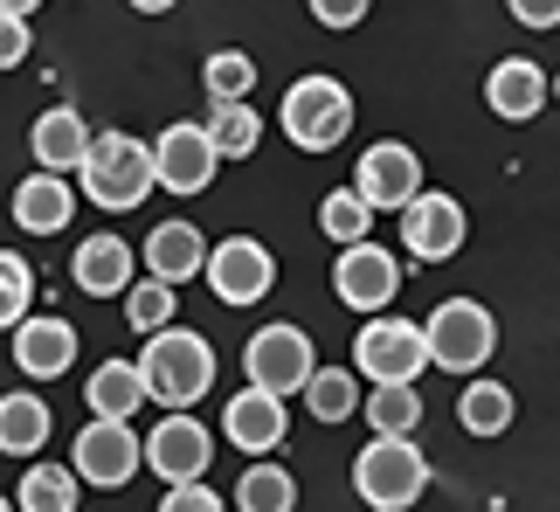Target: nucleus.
<instances>
[{
  "mask_svg": "<svg viewBox=\"0 0 560 512\" xmlns=\"http://www.w3.org/2000/svg\"><path fill=\"white\" fill-rule=\"evenodd\" d=\"M360 402H368V395H360V374H353V368H318L312 388H305V409H312L318 422H347Z\"/></svg>",
  "mask_w": 560,
  "mask_h": 512,
  "instance_id": "7c9ffc66",
  "label": "nucleus"
},
{
  "mask_svg": "<svg viewBox=\"0 0 560 512\" xmlns=\"http://www.w3.org/2000/svg\"><path fill=\"white\" fill-rule=\"evenodd\" d=\"M83 402H91V416L132 422L145 402H153V388H145L139 360H104V368H91V381H83Z\"/></svg>",
  "mask_w": 560,
  "mask_h": 512,
  "instance_id": "4be33fe9",
  "label": "nucleus"
},
{
  "mask_svg": "<svg viewBox=\"0 0 560 512\" xmlns=\"http://www.w3.org/2000/svg\"><path fill=\"white\" fill-rule=\"evenodd\" d=\"M201 83H208L214 104H249V91H256V56L249 49H214L201 62Z\"/></svg>",
  "mask_w": 560,
  "mask_h": 512,
  "instance_id": "2f4dec72",
  "label": "nucleus"
},
{
  "mask_svg": "<svg viewBox=\"0 0 560 512\" xmlns=\"http://www.w3.org/2000/svg\"><path fill=\"white\" fill-rule=\"evenodd\" d=\"M145 464V437L132 422H112V416H91L70 443V472L91 485V492H118V485H132Z\"/></svg>",
  "mask_w": 560,
  "mask_h": 512,
  "instance_id": "6e6552de",
  "label": "nucleus"
},
{
  "mask_svg": "<svg viewBox=\"0 0 560 512\" xmlns=\"http://www.w3.org/2000/svg\"><path fill=\"white\" fill-rule=\"evenodd\" d=\"M8 353H14V368L28 374V381H62V374L77 368V326H70V318H56V312H28L8 333Z\"/></svg>",
  "mask_w": 560,
  "mask_h": 512,
  "instance_id": "2eb2a0df",
  "label": "nucleus"
},
{
  "mask_svg": "<svg viewBox=\"0 0 560 512\" xmlns=\"http://www.w3.org/2000/svg\"><path fill=\"white\" fill-rule=\"evenodd\" d=\"M139 374L160 409H194L214 388V347L194 326H166L153 339H139Z\"/></svg>",
  "mask_w": 560,
  "mask_h": 512,
  "instance_id": "f257e3e1",
  "label": "nucleus"
},
{
  "mask_svg": "<svg viewBox=\"0 0 560 512\" xmlns=\"http://www.w3.org/2000/svg\"><path fill=\"white\" fill-rule=\"evenodd\" d=\"M153 187H160L153 146L139 132H97L91 160H83V201H97L104 216H125V208H139Z\"/></svg>",
  "mask_w": 560,
  "mask_h": 512,
  "instance_id": "f03ea898",
  "label": "nucleus"
},
{
  "mask_svg": "<svg viewBox=\"0 0 560 512\" xmlns=\"http://www.w3.org/2000/svg\"><path fill=\"white\" fill-rule=\"evenodd\" d=\"M298 505V478L284 472V464L256 457L243 478H235V512H291Z\"/></svg>",
  "mask_w": 560,
  "mask_h": 512,
  "instance_id": "a878e982",
  "label": "nucleus"
},
{
  "mask_svg": "<svg viewBox=\"0 0 560 512\" xmlns=\"http://www.w3.org/2000/svg\"><path fill=\"white\" fill-rule=\"evenodd\" d=\"M520 28H560V0H505Z\"/></svg>",
  "mask_w": 560,
  "mask_h": 512,
  "instance_id": "e433bc0d",
  "label": "nucleus"
},
{
  "mask_svg": "<svg viewBox=\"0 0 560 512\" xmlns=\"http://www.w3.org/2000/svg\"><path fill=\"white\" fill-rule=\"evenodd\" d=\"M360 416L374 422V437H416L422 430V395L416 388H368Z\"/></svg>",
  "mask_w": 560,
  "mask_h": 512,
  "instance_id": "c756f323",
  "label": "nucleus"
},
{
  "mask_svg": "<svg viewBox=\"0 0 560 512\" xmlns=\"http://www.w3.org/2000/svg\"><path fill=\"white\" fill-rule=\"evenodd\" d=\"M208 464H214V437L194 409H166L145 430V472H160L166 485H201Z\"/></svg>",
  "mask_w": 560,
  "mask_h": 512,
  "instance_id": "1a4fd4ad",
  "label": "nucleus"
},
{
  "mask_svg": "<svg viewBox=\"0 0 560 512\" xmlns=\"http://www.w3.org/2000/svg\"><path fill=\"white\" fill-rule=\"evenodd\" d=\"M160 512H229V499H222V492H208V478H201V485H166Z\"/></svg>",
  "mask_w": 560,
  "mask_h": 512,
  "instance_id": "f704fd0d",
  "label": "nucleus"
},
{
  "mask_svg": "<svg viewBox=\"0 0 560 512\" xmlns=\"http://www.w3.org/2000/svg\"><path fill=\"white\" fill-rule=\"evenodd\" d=\"M353 492L374 512H408L429 492V457L416 451V437H374L353 457Z\"/></svg>",
  "mask_w": 560,
  "mask_h": 512,
  "instance_id": "20e7f679",
  "label": "nucleus"
},
{
  "mask_svg": "<svg viewBox=\"0 0 560 512\" xmlns=\"http://www.w3.org/2000/svg\"><path fill=\"white\" fill-rule=\"evenodd\" d=\"M277 125H284V139L298 153H332V146L353 132V91L339 77H298L284 91Z\"/></svg>",
  "mask_w": 560,
  "mask_h": 512,
  "instance_id": "39448f33",
  "label": "nucleus"
},
{
  "mask_svg": "<svg viewBox=\"0 0 560 512\" xmlns=\"http://www.w3.org/2000/svg\"><path fill=\"white\" fill-rule=\"evenodd\" d=\"M318 229H326L339 249H353V243L374 236V208L360 201V187H332V195L318 201Z\"/></svg>",
  "mask_w": 560,
  "mask_h": 512,
  "instance_id": "cd10ccee",
  "label": "nucleus"
},
{
  "mask_svg": "<svg viewBox=\"0 0 560 512\" xmlns=\"http://www.w3.org/2000/svg\"><path fill=\"white\" fill-rule=\"evenodd\" d=\"M457 422H464V437H505L512 430V388L470 374L464 395H457Z\"/></svg>",
  "mask_w": 560,
  "mask_h": 512,
  "instance_id": "b1692460",
  "label": "nucleus"
},
{
  "mask_svg": "<svg viewBox=\"0 0 560 512\" xmlns=\"http://www.w3.org/2000/svg\"><path fill=\"white\" fill-rule=\"evenodd\" d=\"M305 8H312V21H318V28L347 35V28H360V21L374 14V0H305Z\"/></svg>",
  "mask_w": 560,
  "mask_h": 512,
  "instance_id": "72a5a7b5",
  "label": "nucleus"
},
{
  "mask_svg": "<svg viewBox=\"0 0 560 512\" xmlns=\"http://www.w3.org/2000/svg\"><path fill=\"white\" fill-rule=\"evenodd\" d=\"M208 256L214 243L201 236L194 222H160L153 236H145V277H160V284H194V277H208Z\"/></svg>",
  "mask_w": 560,
  "mask_h": 512,
  "instance_id": "412c9836",
  "label": "nucleus"
},
{
  "mask_svg": "<svg viewBox=\"0 0 560 512\" xmlns=\"http://www.w3.org/2000/svg\"><path fill=\"white\" fill-rule=\"evenodd\" d=\"M208 139L222 160H249L256 146H264V118H256V104H214L208 112Z\"/></svg>",
  "mask_w": 560,
  "mask_h": 512,
  "instance_id": "bb28decb",
  "label": "nucleus"
},
{
  "mask_svg": "<svg viewBox=\"0 0 560 512\" xmlns=\"http://www.w3.org/2000/svg\"><path fill=\"white\" fill-rule=\"evenodd\" d=\"M347 187H360V201H368L374 216H381V208H395V216H401V208L422 195V160H416V146H401V139L368 146Z\"/></svg>",
  "mask_w": 560,
  "mask_h": 512,
  "instance_id": "f8f14e48",
  "label": "nucleus"
},
{
  "mask_svg": "<svg viewBox=\"0 0 560 512\" xmlns=\"http://www.w3.org/2000/svg\"><path fill=\"white\" fill-rule=\"evenodd\" d=\"M14 229L21 236H62V229L77 222V187H70V174H35L14 187Z\"/></svg>",
  "mask_w": 560,
  "mask_h": 512,
  "instance_id": "6ab92c4d",
  "label": "nucleus"
},
{
  "mask_svg": "<svg viewBox=\"0 0 560 512\" xmlns=\"http://www.w3.org/2000/svg\"><path fill=\"white\" fill-rule=\"evenodd\" d=\"M312 374H318V353H312V333L305 326H264V333H249V347H243V381L249 388H264V395H305L312 388Z\"/></svg>",
  "mask_w": 560,
  "mask_h": 512,
  "instance_id": "0eeeda50",
  "label": "nucleus"
},
{
  "mask_svg": "<svg viewBox=\"0 0 560 512\" xmlns=\"http://www.w3.org/2000/svg\"><path fill=\"white\" fill-rule=\"evenodd\" d=\"M422 368H436V360H429V339H422L416 318L381 312V318L360 326V339H353V374L368 381V388H416Z\"/></svg>",
  "mask_w": 560,
  "mask_h": 512,
  "instance_id": "7ed1b4c3",
  "label": "nucleus"
},
{
  "mask_svg": "<svg viewBox=\"0 0 560 512\" xmlns=\"http://www.w3.org/2000/svg\"><path fill=\"white\" fill-rule=\"evenodd\" d=\"M132 14H166V8H180V0H125Z\"/></svg>",
  "mask_w": 560,
  "mask_h": 512,
  "instance_id": "4c0bfd02",
  "label": "nucleus"
},
{
  "mask_svg": "<svg viewBox=\"0 0 560 512\" xmlns=\"http://www.w3.org/2000/svg\"><path fill=\"white\" fill-rule=\"evenodd\" d=\"M77 472L70 464H28L21 472V485H14V505L21 512H77Z\"/></svg>",
  "mask_w": 560,
  "mask_h": 512,
  "instance_id": "393cba45",
  "label": "nucleus"
},
{
  "mask_svg": "<svg viewBox=\"0 0 560 512\" xmlns=\"http://www.w3.org/2000/svg\"><path fill=\"white\" fill-rule=\"evenodd\" d=\"M91 146H97V125L83 112H70V104H56V112H42L28 125V153H35L42 174H83Z\"/></svg>",
  "mask_w": 560,
  "mask_h": 512,
  "instance_id": "f3484780",
  "label": "nucleus"
},
{
  "mask_svg": "<svg viewBox=\"0 0 560 512\" xmlns=\"http://www.w3.org/2000/svg\"><path fill=\"white\" fill-rule=\"evenodd\" d=\"M28 298H35V270L21 249H0V333H14L28 318Z\"/></svg>",
  "mask_w": 560,
  "mask_h": 512,
  "instance_id": "473e14b6",
  "label": "nucleus"
},
{
  "mask_svg": "<svg viewBox=\"0 0 560 512\" xmlns=\"http://www.w3.org/2000/svg\"><path fill=\"white\" fill-rule=\"evenodd\" d=\"M28 49H35V28L21 14H0V70H21Z\"/></svg>",
  "mask_w": 560,
  "mask_h": 512,
  "instance_id": "c9c22d12",
  "label": "nucleus"
},
{
  "mask_svg": "<svg viewBox=\"0 0 560 512\" xmlns=\"http://www.w3.org/2000/svg\"><path fill=\"white\" fill-rule=\"evenodd\" d=\"M553 97H560V70H553Z\"/></svg>",
  "mask_w": 560,
  "mask_h": 512,
  "instance_id": "a19ab883",
  "label": "nucleus"
},
{
  "mask_svg": "<svg viewBox=\"0 0 560 512\" xmlns=\"http://www.w3.org/2000/svg\"><path fill=\"white\" fill-rule=\"evenodd\" d=\"M153 166H160V187L166 195H201V187H214V166H222V153H214V139H208V125H166V132L153 139Z\"/></svg>",
  "mask_w": 560,
  "mask_h": 512,
  "instance_id": "ddd939ff",
  "label": "nucleus"
},
{
  "mask_svg": "<svg viewBox=\"0 0 560 512\" xmlns=\"http://www.w3.org/2000/svg\"><path fill=\"white\" fill-rule=\"evenodd\" d=\"M332 291H339V305L381 318L401 291V264L381 243H353V249H339V264H332Z\"/></svg>",
  "mask_w": 560,
  "mask_h": 512,
  "instance_id": "4468645a",
  "label": "nucleus"
},
{
  "mask_svg": "<svg viewBox=\"0 0 560 512\" xmlns=\"http://www.w3.org/2000/svg\"><path fill=\"white\" fill-rule=\"evenodd\" d=\"M284 430H291V409L277 395L249 388V381H243V395H235V402H222V437L243 457H270L277 443H284Z\"/></svg>",
  "mask_w": 560,
  "mask_h": 512,
  "instance_id": "a211bd4d",
  "label": "nucleus"
},
{
  "mask_svg": "<svg viewBox=\"0 0 560 512\" xmlns=\"http://www.w3.org/2000/svg\"><path fill=\"white\" fill-rule=\"evenodd\" d=\"M35 8H42V0H0V14H21V21H28Z\"/></svg>",
  "mask_w": 560,
  "mask_h": 512,
  "instance_id": "58836bf2",
  "label": "nucleus"
},
{
  "mask_svg": "<svg viewBox=\"0 0 560 512\" xmlns=\"http://www.w3.org/2000/svg\"><path fill=\"white\" fill-rule=\"evenodd\" d=\"M422 339H429V360L443 374H478L491 353H499V318H491L478 298H443L436 312L422 318Z\"/></svg>",
  "mask_w": 560,
  "mask_h": 512,
  "instance_id": "423d86ee",
  "label": "nucleus"
},
{
  "mask_svg": "<svg viewBox=\"0 0 560 512\" xmlns=\"http://www.w3.org/2000/svg\"><path fill=\"white\" fill-rule=\"evenodd\" d=\"M174 305H180L174 284H160V277H139V284L125 291V326H132L139 339H153V333L174 326Z\"/></svg>",
  "mask_w": 560,
  "mask_h": 512,
  "instance_id": "c85d7f7f",
  "label": "nucleus"
},
{
  "mask_svg": "<svg viewBox=\"0 0 560 512\" xmlns=\"http://www.w3.org/2000/svg\"><path fill=\"white\" fill-rule=\"evenodd\" d=\"M464 236H470V216H464L457 195L422 187V195L401 208V249L416 256V264H450V256L464 249Z\"/></svg>",
  "mask_w": 560,
  "mask_h": 512,
  "instance_id": "9d476101",
  "label": "nucleus"
},
{
  "mask_svg": "<svg viewBox=\"0 0 560 512\" xmlns=\"http://www.w3.org/2000/svg\"><path fill=\"white\" fill-rule=\"evenodd\" d=\"M70 284L83 298H125L139 284V256L125 236H112V229H97V236H83L70 249Z\"/></svg>",
  "mask_w": 560,
  "mask_h": 512,
  "instance_id": "dca6fc26",
  "label": "nucleus"
},
{
  "mask_svg": "<svg viewBox=\"0 0 560 512\" xmlns=\"http://www.w3.org/2000/svg\"><path fill=\"white\" fill-rule=\"evenodd\" d=\"M208 291L222 298V305H264L277 291V256L256 236H222L208 256Z\"/></svg>",
  "mask_w": 560,
  "mask_h": 512,
  "instance_id": "9b49d317",
  "label": "nucleus"
},
{
  "mask_svg": "<svg viewBox=\"0 0 560 512\" xmlns=\"http://www.w3.org/2000/svg\"><path fill=\"white\" fill-rule=\"evenodd\" d=\"M553 97V83L547 70L533 56H505V62H491V77H485V104L499 112L505 125H526V118H540V104Z\"/></svg>",
  "mask_w": 560,
  "mask_h": 512,
  "instance_id": "aec40b11",
  "label": "nucleus"
},
{
  "mask_svg": "<svg viewBox=\"0 0 560 512\" xmlns=\"http://www.w3.org/2000/svg\"><path fill=\"white\" fill-rule=\"evenodd\" d=\"M0 512H21V505H14V499H8V492H0Z\"/></svg>",
  "mask_w": 560,
  "mask_h": 512,
  "instance_id": "ea45409f",
  "label": "nucleus"
},
{
  "mask_svg": "<svg viewBox=\"0 0 560 512\" xmlns=\"http://www.w3.org/2000/svg\"><path fill=\"white\" fill-rule=\"evenodd\" d=\"M56 430V416H49V402H42L35 388H14V395H0V457H42V443H49Z\"/></svg>",
  "mask_w": 560,
  "mask_h": 512,
  "instance_id": "5701e85b",
  "label": "nucleus"
}]
</instances>
